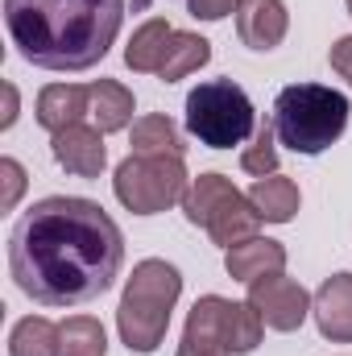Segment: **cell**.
<instances>
[{
  "mask_svg": "<svg viewBox=\"0 0 352 356\" xmlns=\"http://www.w3.org/2000/svg\"><path fill=\"white\" fill-rule=\"evenodd\" d=\"M265 319L257 315L253 302H228L224 298V344L232 356H245L262 344Z\"/></svg>",
  "mask_w": 352,
  "mask_h": 356,
  "instance_id": "21",
  "label": "cell"
},
{
  "mask_svg": "<svg viewBox=\"0 0 352 356\" xmlns=\"http://www.w3.org/2000/svg\"><path fill=\"white\" fill-rule=\"evenodd\" d=\"M178 356H232L224 344V298L220 294H207L191 307Z\"/></svg>",
  "mask_w": 352,
  "mask_h": 356,
  "instance_id": "8",
  "label": "cell"
},
{
  "mask_svg": "<svg viewBox=\"0 0 352 356\" xmlns=\"http://www.w3.org/2000/svg\"><path fill=\"white\" fill-rule=\"evenodd\" d=\"M13 120H17V88L4 83V116H0V129H13Z\"/></svg>",
  "mask_w": 352,
  "mask_h": 356,
  "instance_id": "28",
  "label": "cell"
},
{
  "mask_svg": "<svg viewBox=\"0 0 352 356\" xmlns=\"http://www.w3.org/2000/svg\"><path fill=\"white\" fill-rule=\"evenodd\" d=\"M224 269H228L232 282L253 286V282H262L269 273H282V269H286V249H282L278 241L249 236V241H241V245H232V249L224 253Z\"/></svg>",
  "mask_w": 352,
  "mask_h": 356,
  "instance_id": "12",
  "label": "cell"
},
{
  "mask_svg": "<svg viewBox=\"0 0 352 356\" xmlns=\"http://www.w3.org/2000/svg\"><path fill=\"white\" fill-rule=\"evenodd\" d=\"M125 266L116 220L79 195L38 199L8 232V273L42 307H83L112 290Z\"/></svg>",
  "mask_w": 352,
  "mask_h": 356,
  "instance_id": "1",
  "label": "cell"
},
{
  "mask_svg": "<svg viewBox=\"0 0 352 356\" xmlns=\"http://www.w3.org/2000/svg\"><path fill=\"white\" fill-rule=\"evenodd\" d=\"M0 178H4L0 207H4V211H13V207H17V199H21V191H25V166H21L17 158H0Z\"/></svg>",
  "mask_w": 352,
  "mask_h": 356,
  "instance_id": "25",
  "label": "cell"
},
{
  "mask_svg": "<svg viewBox=\"0 0 352 356\" xmlns=\"http://www.w3.org/2000/svg\"><path fill=\"white\" fill-rule=\"evenodd\" d=\"M290 29V13L282 0H245L237 8V33L249 50H273L282 46Z\"/></svg>",
  "mask_w": 352,
  "mask_h": 356,
  "instance_id": "11",
  "label": "cell"
},
{
  "mask_svg": "<svg viewBox=\"0 0 352 356\" xmlns=\"http://www.w3.org/2000/svg\"><path fill=\"white\" fill-rule=\"evenodd\" d=\"M54 162L67 175L79 178H99V170L108 166V149H104V133L88 129V124H71L63 133H54Z\"/></svg>",
  "mask_w": 352,
  "mask_h": 356,
  "instance_id": "9",
  "label": "cell"
},
{
  "mask_svg": "<svg viewBox=\"0 0 352 356\" xmlns=\"http://www.w3.org/2000/svg\"><path fill=\"white\" fill-rule=\"evenodd\" d=\"M332 71L340 75V79H349L352 88V33H344V38H336V46H332Z\"/></svg>",
  "mask_w": 352,
  "mask_h": 356,
  "instance_id": "27",
  "label": "cell"
},
{
  "mask_svg": "<svg viewBox=\"0 0 352 356\" xmlns=\"http://www.w3.org/2000/svg\"><path fill=\"white\" fill-rule=\"evenodd\" d=\"M125 0H4L17 54L42 71H91L116 42Z\"/></svg>",
  "mask_w": 352,
  "mask_h": 356,
  "instance_id": "2",
  "label": "cell"
},
{
  "mask_svg": "<svg viewBox=\"0 0 352 356\" xmlns=\"http://www.w3.org/2000/svg\"><path fill=\"white\" fill-rule=\"evenodd\" d=\"M232 199H241V191L232 186V178L224 175H199L191 186H186V195H182V211H186V220L191 224H199V228H207Z\"/></svg>",
  "mask_w": 352,
  "mask_h": 356,
  "instance_id": "14",
  "label": "cell"
},
{
  "mask_svg": "<svg viewBox=\"0 0 352 356\" xmlns=\"http://www.w3.org/2000/svg\"><path fill=\"white\" fill-rule=\"evenodd\" d=\"M8 356H63V332L46 315H25L8 336Z\"/></svg>",
  "mask_w": 352,
  "mask_h": 356,
  "instance_id": "20",
  "label": "cell"
},
{
  "mask_svg": "<svg viewBox=\"0 0 352 356\" xmlns=\"http://www.w3.org/2000/svg\"><path fill=\"white\" fill-rule=\"evenodd\" d=\"M349 95L323 83H290L278 91L273 99V133L278 145L294 149V154H323L328 145H336L349 129Z\"/></svg>",
  "mask_w": 352,
  "mask_h": 356,
  "instance_id": "3",
  "label": "cell"
},
{
  "mask_svg": "<svg viewBox=\"0 0 352 356\" xmlns=\"http://www.w3.org/2000/svg\"><path fill=\"white\" fill-rule=\"evenodd\" d=\"M83 112H91V88H83V83H50L38 95V124L50 133L79 124Z\"/></svg>",
  "mask_w": 352,
  "mask_h": 356,
  "instance_id": "13",
  "label": "cell"
},
{
  "mask_svg": "<svg viewBox=\"0 0 352 356\" xmlns=\"http://www.w3.org/2000/svg\"><path fill=\"white\" fill-rule=\"evenodd\" d=\"M344 4H349V13H352V0H344Z\"/></svg>",
  "mask_w": 352,
  "mask_h": 356,
  "instance_id": "29",
  "label": "cell"
},
{
  "mask_svg": "<svg viewBox=\"0 0 352 356\" xmlns=\"http://www.w3.org/2000/svg\"><path fill=\"white\" fill-rule=\"evenodd\" d=\"M186 133L207 149H232L257 133V108L232 79H211L186 95Z\"/></svg>",
  "mask_w": 352,
  "mask_h": 356,
  "instance_id": "5",
  "label": "cell"
},
{
  "mask_svg": "<svg viewBox=\"0 0 352 356\" xmlns=\"http://www.w3.org/2000/svg\"><path fill=\"white\" fill-rule=\"evenodd\" d=\"M170 38H175V25L166 21V17H154V21H145L133 38H129V46H125V63H129V71H162V58H166V46H170Z\"/></svg>",
  "mask_w": 352,
  "mask_h": 356,
  "instance_id": "15",
  "label": "cell"
},
{
  "mask_svg": "<svg viewBox=\"0 0 352 356\" xmlns=\"http://www.w3.org/2000/svg\"><path fill=\"white\" fill-rule=\"evenodd\" d=\"M186 186H191V178H186L182 158H145V154H129L112 178L116 199L133 216H158V211L175 207V203H182Z\"/></svg>",
  "mask_w": 352,
  "mask_h": 356,
  "instance_id": "6",
  "label": "cell"
},
{
  "mask_svg": "<svg viewBox=\"0 0 352 356\" xmlns=\"http://www.w3.org/2000/svg\"><path fill=\"white\" fill-rule=\"evenodd\" d=\"M249 302L257 307L265 327H273V332H294L311 315V294L286 273H269L262 282H253L249 286Z\"/></svg>",
  "mask_w": 352,
  "mask_h": 356,
  "instance_id": "7",
  "label": "cell"
},
{
  "mask_svg": "<svg viewBox=\"0 0 352 356\" xmlns=\"http://www.w3.org/2000/svg\"><path fill=\"white\" fill-rule=\"evenodd\" d=\"M249 203H253V211L262 216L265 224H290L294 211H298V186L282 175L257 178L249 186Z\"/></svg>",
  "mask_w": 352,
  "mask_h": 356,
  "instance_id": "16",
  "label": "cell"
},
{
  "mask_svg": "<svg viewBox=\"0 0 352 356\" xmlns=\"http://www.w3.org/2000/svg\"><path fill=\"white\" fill-rule=\"evenodd\" d=\"M91 120L99 133H120L133 120V91L116 79H95L91 83Z\"/></svg>",
  "mask_w": 352,
  "mask_h": 356,
  "instance_id": "17",
  "label": "cell"
},
{
  "mask_svg": "<svg viewBox=\"0 0 352 356\" xmlns=\"http://www.w3.org/2000/svg\"><path fill=\"white\" fill-rule=\"evenodd\" d=\"M241 166L257 178H269L278 170V133H273V124H257L253 145L241 154Z\"/></svg>",
  "mask_w": 352,
  "mask_h": 356,
  "instance_id": "24",
  "label": "cell"
},
{
  "mask_svg": "<svg viewBox=\"0 0 352 356\" xmlns=\"http://www.w3.org/2000/svg\"><path fill=\"white\" fill-rule=\"evenodd\" d=\"M186 4H191V17H199V21H224L245 0H186Z\"/></svg>",
  "mask_w": 352,
  "mask_h": 356,
  "instance_id": "26",
  "label": "cell"
},
{
  "mask_svg": "<svg viewBox=\"0 0 352 356\" xmlns=\"http://www.w3.org/2000/svg\"><path fill=\"white\" fill-rule=\"evenodd\" d=\"M311 311H315V323H319L323 340L352 344V273H332L315 290Z\"/></svg>",
  "mask_w": 352,
  "mask_h": 356,
  "instance_id": "10",
  "label": "cell"
},
{
  "mask_svg": "<svg viewBox=\"0 0 352 356\" xmlns=\"http://www.w3.org/2000/svg\"><path fill=\"white\" fill-rule=\"evenodd\" d=\"M133 154H145V158H182V133L175 129L170 116H141L133 124Z\"/></svg>",
  "mask_w": 352,
  "mask_h": 356,
  "instance_id": "19",
  "label": "cell"
},
{
  "mask_svg": "<svg viewBox=\"0 0 352 356\" xmlns=\"http://www.w3.org/2000/svg\"><path fill=\"white\" fill-rule=\"evenodd\" d=\"M211 58V42L199 38V33H186V29H175L170 46H166V58H162V83H178L186 75H195L199 67H207Z\"/></svg>",
  "mask_w": 352,
  "mask_h": 356,
  "instance_id": "18",
  "label": "cell"
},
{
  "mask_svg": "<svg viewBox=\"0 0 352 356\" xmlns=\"http://www.w3.org/2000/svg\"><path fill=\"white\" fill-rule=\"evenodd\" d=\"M58 332H63V356H104L108 353L104 323L91 319V315H71V319H63Z\"/></svg>",
  "mask_w": 352,
  "mask_h": 356,
  "instance_id": "23",
  "label": "cell"
},
{
  "mask_svg": "<svg viewBox=\"0 0 352 356\" xmlns=\"http://www.w3.org/2000/svg\"><path fill=\"white\" fill-rule=\"evenodd\" d=\"M178 294H182V277L170 261L150 257L133 266V277L125 282L120 311H116V327L129 353H158V344L170 332V311Z\"/></svg>",
  "mask_w": 352,
  "mask_h": 356,
  "instance_id": "4",
  "label": "cell"
},
{
  "mask_svg": "<svg viewBox=\"0 0 352 356\" xmlns=\"http://www.w3.org/2000/svg\"><path fill=\"white\" fill-rule=\"evenodd\" d=\"M257 224H262V216L253 211L249 195H241V199H232V203H228L211 224H207V232H211V241H216V245L232 249V245H241V241L257 236Z\"/></svg>",
  "mask_w": 352,
  "mask_h": 356,
  "instance_id": "22",
  "label": "cell"
}]
</instances>
